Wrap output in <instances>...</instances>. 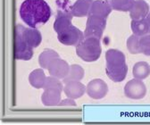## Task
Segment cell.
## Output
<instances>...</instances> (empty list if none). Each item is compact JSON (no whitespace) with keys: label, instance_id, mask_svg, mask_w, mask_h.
<instances>
[{"label":"cell","instance_id":"cell-1","mask_svg":"<svg viewBox=\"0 0 150 125\" xmlns=\"http://www.w3.org/2000/svg\"><path fill=\"white\" fill-rule=\"evenodd\" d=\"M41 41L42 36L39 30L17 24L15 27L14 57L17 60H30L33 56V48L39 47Z\"/></svg>","mask_w":150,"mask_h":125},{"label":"cell","instance_id":"cell-2","mask_svg":"<svg viewBox=\"0 0 150 125\" xmlns=\"http://www.w3.org/2000/svg\"><path fill=\"white\" fill-rule=\"evenodd\" d=\"M19 13L22 20L30 28L45 24L52 14L50 6L45 0H24Z\"/></svg>","mask_w":150,"mask_h":125},{"label":"cell","instance_id":"cell-3","mask_svg":"<svg viewBox=\"0 0 150 125\" xmlns=\"http://www.w3.org/2000/svg\"><path fill=\"white\" fill-rule=\"evenodd\" d=\"M105 73L109 79L115 82L124 81L128 73L124 54L117 49H109L105 52Z\"/></svg>","mask_w":150,"mask_h":125},{"label":"cell","instance_id":"cell-4","mask_svg":"<svg viewBox=\"0 0 150 125\" xmlns=\"http://www.w3.org/2000/svg\"><path fill=\"white\" fill-rule=\"evenodd\" d=\"M102 53L100 40L93 37L84 38L76 46L77 56L85 62L97 61Z\"/></svg>","mask_w":150,"mask_h":125},{"label":"cell","instance_id":"cell-5","mask_svg":"<svg viewBox=\"0 0 150 125\" xmlns=\"http://www.w3.org/2000/svg\"><path fill=\"white\" fill-rule=\"evenodd\" d=\"M106 27V19L96 15H88L84 38L93 37L101 40L103 32Z\"/></svg>","mask_w":150,"mask_h":125},{"label":"cell","instance_id":"cell-6","mask_svg":"<svg viewBox=\"0 0 150 125\" xmlns=\"http://www.w3.org/2000/svg\"><path fill=\"white\" fill-rule=\"evenodd\" d=\"M60 43L65 46H77L84 39V33L73 25L57 34Z\"/></svg>","mask_w":150,"mask_h":125},{"label":"cell","instance_id":"cell-7","mask_svg":"<svg viewBox=\"0 0 150 125\" xmlns=\"http://www.w3.org/2000/svg\"><path fill=\"white\" fill-rule=\"evenodd\" d=\"M124 93L130 99H141L146 94V88L141 80L133 79L126 83Z\"/></svg>","mask_w":150,"mask_h":125},{"label":"cell","instance_id":"cell-8","mask_svg":"<svg viewBox=\"0 0 150 125\" xmlns=\"http://www.w3.org/2000/svg\"><path fill=\"white\" fill-rule=\"evenodd\" d=\"M86 92L88 96L93 99H101L107 95L108 86L104 81L95 79L88 82L86 87Z\"/></svg>","mask_w":150,"mask_h":125},{"label":"cell","instance_id":"cell-9","mask_svg":"<svg viewBox=\"0 0 150 125\" xmlns=\"http://www.w3.org/2000/svg\"><path fill=\"white\" fill-rule=\"evenodd\" d=\"M47 70L51 76L63 80L69 73L70 65L66 61L61 58H56L50 64Z\"/></svg>","mask_w":150,"mask_h":125},{"label":"cell","instance_id":"cell-10","mask_svg":"<svg viewBox=\"0 0 150 125\" xmlns=\"http://www.w3.org/2000/svg\"><path fill=\"white\" fill-rule=\"evenodd\" d=\"M112 8L108 1L105 0H94L88 15H96L102 18H106L111 13Z\"/></svg>","mask_w":150,"mask_h":125},{"label":"cell","instance_id":"cell-11","mask_svg":"<svg viewBox=\"0 0 150 125\" xmlns=\"http://www.w3.org/2000/svg\"><path fill=\"white\" fill-rule=\"evenodd\" d=\"M64 91L65 95L72 99H76L81 97L86 92V87L78 81H69L65 83L64 88Z\"/></svg>","mask_w":150,"mask_h":125},{"label":"cell","instance_id":"cell-12","mask_svg":"<svg viewBox=\"0 0 150 125\" xmlns=\"http://www.w3.org/2000/svg\"><path fill=\"white\" fill-rule=\"evenodd\" d=\"M72 14L70 12L67 11H62L59 10L57 12V15H56L55 21L54 23V30L56 33H60L64 30L67 29L70 27L71 24V20H72Z\"/></svg>","mask_w":150,"mask_h":125},{"label":"cell","instance_id":"cell-13","mask_svg":"<svg viewBox=\"0 0 150 125\" xmlns=\"http://www.w3.org/2000/svg\"><path fill=\"white\" fill-rule=\"evenodd\" d=\"M149 6L144 0H135L132 8L129 11V16L132 20H140L149 13Z\"/></svg>","mask_w":150,"mask_h":125},{"label":"cell","instance_id":"cell-14","mask_svg":"<svg viewBox=\"0 0 150 125\" xmlns=\"http://www.w3.org/2000/svg\"><path fill=\"white\" fill-rule=\"evenodd\" d=\"M62 91L55 88H47L41 96V101L43 105L47 106H56L61 102Z\"/></svg>","mask_w":150,"mask_h":125},{"label":"cell","instance_id":"cell-15","mask_svg":"<svg viewBox=\"0 0 150 125\" xmlns=\"http://www.w3.org/2000/svg\"><path fill=\"white\" fill-rule=\"evenodd\" d=\"M93 3V0H77L71 7V13L75 17L88 16Z\"/></svg>","mask_w":150,"mask_h":125},{"label":"cell","instance_id":"cell-16","mask_svg":"<svg viewBox=\"0 0 150 125\" xmlns=\"http://www.w3.org/2000/svg\"><path fill=\"white\" fill-rule=\"evenodd\" d=\"M47 76L43 69H36L31 71L29 76V81L30 85L35 88H44Z\"/></svg>","mask_w":150,"mask_h":125},{"label":"cell","instance_id":"cell-17","mask_svg":"<svg viewBox=\"0 0 150 125\" xmlns=\"http://www.w3.org/2000/svg\"><path fill=\"white\" fill-rule=\"evenodd\" d=\"M130 26L133 34L139 36V37H141V36L146 34H150L149 24L146 17L140 20H132Z\"/></svg>","mask_w":150,"mask_h":125},{"label":"cell","instance_id":"cell-18","mask_svg":"<svg viewBox=\"0 0 150 125\" xmlns=\"http://www.w3.org/2000/svg\"><path fill=\"white\" fill-rule=\"evenodd\" d=\"M132 73L135 79L143 81L150 75V65L146 62H139L134 64Z\"/></svg>","mask_w":150,"mask_h":125},{"label":"cell","instance_id":"cell-19","mask_svg":"<svg viewBox=\"0 0 150 125\" xmlns=\"http://www.w3.org/2000/svg\"><path fill=\"white\" fill-rule=\"evenodd\" d=\"M56 58H59V55L55 51L52 49H47L43 51L39 57V64L42 69H47L50 65V64Z\"/></svg>","mask_w":150,"mask_h":125},{"label":"cell","instance_id":"cell-20","mask_svg":"<svg viewBox=\"0 0 150 125\" xmlns=\"http://www.w3.org/2000/svg\"><path fill=\"white\" fill-rule=\"evenodd\" d=\"M83 77H84V69L78 64H72L70 66L68 75L64 79H63V81L64 83L73 81H81L83 79Z\"/></svg>","mask_w":150,"mask_h":125},{"label":"cell","instance_id":"cell-21","mask_svg":"<svg viewBox=\"0 0 150 125\" xmlns=\"http://www.w3.org/2000/svg\"><path fill=\"white\" fill-rule=\"evenodd\" d=\"M112 9L121 12H129L132 8L135 0H109Z\"/></svg>","mask_w":150,"mask_h":125},{"label":"cell","instance_id":"cell-22","mask_svg":"<svg viewBox=\"0 0 150 125\" xmlns=\"http://www.w3.org/2000/svg\"><path fill=\"white\" fill-rule=\"evenodd\" d=\"M127 48L131 54H133V55L140 53L139 36L133 34V35H131L130 37H129V39L127 40Z\"/></svg>","mask_w":150,"mask_h":125},{"label":"cell","instance_id":"cell-23","mask_svg":"<svg viewBox=\"0 0 150 125\" xmlns=\"http://www.w3.org/2000/svg\"><path fill=\"white\" fill-rule=\"evenodd\" d=\"M139 49L145 56H150V34L139 37Z\"/></svg>","mask_w":150,"mask_h":125},{"label":"cell","instance_id":"cell-24","mask_svg":"<svg viewBox=\"0 0 150 125\" xmlns=\"http://www.w3.org/2000/svg\"><path fill=\"white\" fill-rule=\"evenodd\" d=\"M47 88H55V89H58L60 91L64 90L63 83L59 81V79L55 78L54 76H51V75L49 77H47L44 89H47Z\"/></svg>","mask_w":150,"mask_h":125},{"label":"cell","instance_id":"cell-25","mask_svg":"<svg viewBox=\"0 0 150 125\" xmlns=\"http://www.w3.org/2000/svg\"><path fill=\"white\" fill-rule=\"evenodd\" d=\"M60 106H76V103L74 102V100L72 98H70L68 97L67 99H64V100H61V102L59 103Z\"/></svg>","mask_w":150,"mask_h":125},{"label":"cell","instance_id":"cell-26","mask_svg":"<svg viewBox=\"0 0 150 125\" xmlns=\"http://www.w3.org/2000/svg\"><path fill=\"white\" fill-rule=\"evenodd\" d=\"M146 20H147V22H148V24H149V30H150V10H149L148 14L146 16Z\"/></svg>","mask_w":150,"mask_h":125}]
</instances>
